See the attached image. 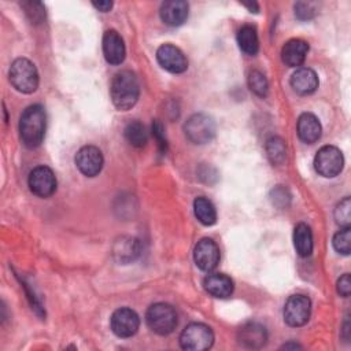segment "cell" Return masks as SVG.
<instances>
[{"mask_svg":"<svg viewBox=\"0 0 351 351\" xmlns=\"http://www.w3.org/2000/svg\"><path fill=\"white\" fill-rule=\"evenodd\" d=\"M308 52V44L300 38H292L285 43L281 51L282 62L289 67H299Z\"/></svg>","mask_w":351,"mask_h":351,"instance_id":"cell-19","label":"cell"},{"mask_svg":"<svg viewBox=\"0 0 351 351\" xmlns=\"http://www.w3.org/2000/svg\"><path fill=\"white\" fill-rule=\"evenodd\" d=\"M300 346H298V344H285L284 346V348H299Z\"/></svg>","mask_w":351,"mask_h":351,"instance_id":"cell-36","label":"cell"},{"mask_svg":"<svg viewBox=\"0 0 351 351\" xmlns=\"http://www.w3.org/2000/svg\"><path fill=\"white\" fill-rule=\"evenodd\" d=\"M27 184L36 196L48 197L56 189V177L49 167L37 166L30 171Z\"/></svg>","mask_w":351,"mask_h":351,"instance_id":"cell-10","label":"cell"},{"mask_svg":"<svg viewBox=\"0 0 351 351\" xmlns=\"http://www.w3.org/2000/svg\"><path fill=\"white\" fill-rule=\"evenodd\" d=\"M203 287L210 295H213L214 298H219V299L229 298L234 289L232 278L222 273H213V274L206 276V278L203 281Z\"/></svg>","mask_w":351,"mask_h":351,"instance_id":"cell-17","label":"cell"},{"mask_svg":"<svg viewBox=\"0 0 351 351\" xmlns=\"http://www.w3.org/2000/svg\"><path fill=\"white\" fill-rule=\"evenodd\" d=\"M293 245L300 256H308L313 252V233L306 223L296 225L293 230Z\"/></svg>","mask_w":351,"mask_h":351,"instance_id":"cell-22","label":"cell"},{"mask_svg":"<svg viewBox=\"0 0 351 351\" xmlns=\"http://www.w3.org/2000/svg\"><path fill=\"white\" fill-rule=\"evenodd\" d=\"M152 136L155 137V140L158 143L159 151L162 154H166V151H167V140H166V136H165L163 125L158 119L154 121V123H152Z\"/></svg>","mask_w":351,"mask_h":351,"instance_id":"cell-30","label":"cell"},{"mask_svg":"<svg viewBox=\"0 0 351 351\" xmlns=\"http://www.w3.org/2000/svg\"><path fill=\"white\" fill-rule=\"evenodd\" d=\"M214 343V333L210 326L193 322L184 328L180 335V346L186 351L208 350Z\"/></svg>","mask_w":351,"mask_h":351,"instance_id":"cell-5","label":"cell"},{"mask_svg":"<svg viewBox=\"0 0 351 351\" xmlns=\"http://www.w3.org/2000/svg\"><path fill=\"white\" fill-rule=\"evenodd\" d=\"M311 313V302L304 295H292L288 298L284 306V321L289 326H302L304 325Z\"/></svg>","mask_w":351,"mask_h":351,"instance_id":"cell-8","label":"cell"},{"mask_svg":"<svg viewBox=\"0 0 351 351\" xmlns=\"http://www.w3.org/2000/svg\"><path fill=\"white\" fill-rule=\"evenodd\" d=\"M121 252H117L121 255V261H123L125 258L129 261V259H133V256L137 254V250H136V243L134 240H128V241H122L121 243V248H119Z\"/></svg>","mask_w":351,"mask_h":351,"instance_id":"cell-32","label":"cell"},{"mask_svg":"<svg viewBox=\"0 0 351 351\" xmlns=\"http://www.w3.org/2000/svg\"><path fill=\"white\" fill-rule=\"evenodd\" d=\"M11 85L22 93H33L38 86V73L36 66L25 58L12 62L8 71Z\"/></svg>","mask_w":351,"mask_h":351,"instance_id":"cell-3","label":"cell"},{"mask_svg":"<svg viewBox=\"0 0 351 351\" xmlns=\"http://www.w3.org/2000/svg\"><path fill=\"white\" fill-rule=\"evenodd\" d=\"M266 329L258 322H248L239 330V341L248 348H261L266 344Z\"/></svg>","mask_w":351,"mask_h":351,"instance_id":"cell-18","label":"cell"},{"mask_svg":"<svg viewBox=\"0 0 351 351\" xmlns=\"http://www.w3.org/2000/svg\"><path fill=\"white\" fill-rule=\"evenodd\" d=\"M237 44L247 55H255L259 49V38L254 26L244 25L237 32Z\"/></svg>","mask_w":351,"mask_h":351,"instance_id":"cell-21","label":"cell"},{"mask_svg":"<svg viewBox=\"0 0 351 351\" xmlns=\"http://www.w3.org/2000/svg\"><path fill=\"white\" fill-rule=\"evenodd\" d=\"M193 211L199 222L206 226H211L217 221V211L214 204L204 196H199L193 202Z\"/></svg>","mask_w":351,"mask_h":351,"instance_id":"cell-23","label":"cell"},{"mask_svg":"<svg viewBox=\"0 0 351 351\" xmlns=\"http://www.w3.org/2000/svg\"><path fill=\"white\" fill-rule=\"evenodd\" d=\"M159 14L167 26H180L188 18V4L182 0H169L160 5Z\"/></svg>","mask_w":351,"mask_h":351,"instance_id":"cell-15","label":"cell"},{"mask_svg":"<svg viewBox=\"0 0 351 351\" xmlns=\"http://www.w3.org/2000/svg\"><path fill=\"white\" fill-rule=\"evenodd\" d=\"M110 326L118 337H130L138 330L140 318L134 310L121 307L112 313L110 318Z\"/></svg>","mask_w":351,"mask_h":351,"instance_id":"cell-9","label":"cell"},{"mask_svg":"<svg viewBox=\"0 0 351 351\" xmlns=\"http://www.w3.org/2000/svg\"><path fill=\"white\" fill-rule=\"evenodd\" d=\"M271 202L274 206H277L278 208H285L289 206V202H291V193L288 192L287 188L278 185L277 188H274L271 191Z\"/></svg>","mask_w":351,"mask_h":351,"instance_id":"cell-29","label":"cell"},{"mask_svg":"<svg viewBox=\"0 0 351 351\" xmlns=\"http://www.w3.org/2000/svg\"><path fill=\"white\" fill-rule=\"evenodd\" d=\"M158 63L167 71L180 74L188 69V60L184 52L173 44H163L156 51Z\"/></svg>","mask_w":351,"mask_h":351,"instance_id":"cell-12","label":"cell"},{"mask_svg":"<svg viewBox=\"0 0 351 351\" xmlns=\"http://www.w3.org/2000/svg\"><path fill=\"white\" fill-rule=\"evenodd\" d=\"M266 154L269 160L276 165L280 166L284 163L285 156H287V147H285V141L281 137L273 136L270 138H267L266 141Z\"/></svg>","mask_w":351,"mask_h":351,"instance_id":"cell-25","label":"cell"},{"mask_svg":"<svg viewBox=\"0 0 351 351\" xmlns=\"http://www.w3.org/2000/svg\"><path fill=\"white\" fill-rule=\"evenodd\" d=\"M337 292L343 298H348L350 296V292H351V278H350L348 273L343 274L339 278V281H337Z\"/></svg>","mask_w":351,"mask_h":351,"instance_id":"cell-33","label":"cell"},{"mask_svg":"<svg viewBox=\"0 0 351 351\" xmlns=\"http://www.w3.org/2000/svg\"><path fill=\"white\" fill-rule=\"evenodd\" d=\"M47 115L40 104L29 106L19 118V136L27 148L38 147L45 134Z\"/></svg>","mask_w":351,"mask_h":351,"instance_id":"cell-1","label":"cell"},{"mask_svg":"<svg viewBox=\"0 0 351 351\" xmlns=\"http://www.w3.org/2000/svg\"><path fill=\"white\" fill-rule=\"evenodd\" d=\"M351 203H350V197H344L335 208V219L336 222L341 226V228H347L350 226L351 222Z\"/></svg>","mask_w":351,"mask_h":351,"instance_id":"cell-28","label":"cell"},{"mask_svg":"<svg viewBox=\"0 0 351 351\" xmlns=\"http://www.w3.org/2000/svg\"><path fill=\"white\" fill-rule=\"evenodd\" d=\"M219 248L213 239L204 237L195 245L193 259L200 270L207 273L214 270L219 263Z\"/></svg>","mask_w":351,"mask_h":351,"instance_id":"cell-11","label":"cell"},{"mask_svg":"<svg viewBox=\"0 0 351 351\" xmlns=\"http://www.w3.org/2000/svg\"><path fill=\"white\" fill-rule=\"evenodd\" d=\"M103 53L110 64H121L125 60L126 49L122 37L115 30H107L103 36Z\"/></svg>","mask_w":351,"mask_h":351,"instance_id":"cell-14","label":"cell"},{"mask_svg":"<svg viewBox=\"0 0 351 351\" xmlns=\"http://www.w3.org/2000/svg\"><path fill=\"white\" fill-rule=\"evenodd\" d=\"M123 134L128 143L136 148L144 147L148 140V133L145 130V126L138 121L129 122L123 130Z\"/></svg>","mask_w":351,"mask_h":351,"instance_id":"cell-24","label":"cell"},{"mask_svg":"<svg viewBox=\"0 0 351 351\" xmlns=\"http://www.w3.org/2000/svg\"><path fill=\"white\" fill-rule=\"evenodd\" d=\"M92 4H93V7H95L96 10L101 11V12H107V11H110V10H111V7H112V3H111V1H108V0L93 1Z\"/></svg>","mask_w":351,"mask_h":351,"instance_id":"cell-34","label":"cell"},{"mask_svg":"<svg viewBox=\"0 0 351 351\" xmlns=\"http://www.w3.org/2000/svg\"><path fill=\"white\" fill-rule=\"evenodd\" d=\"M148 328L156 335H170L177 326V313L167 303H155L148 307L145 314Z\"/></svg>","mask_w":351,"mask_h":351,"instance_id":"cell-4","label":"cell"},{"mask_svg":"<svg viewBox=\"0 0 351 351\" xmlns=\"http://www.w3.org/2000/svg\"><path fill=\"white\" fill-rule=\"evenodd\" d=\"M344 166V158L339 148L333 145H325L318 149L314 158L315 171L326 178L336 177Z\"/></svg>","mask_w":351,"mask_h":351,"instance_id":"cell-7","label":"cell"},{"mask_svg":"<svg viewBox=\"0 0 351 351\" xmlns=\"http://www.w3.org/2000/svg\"><path fill=\"white\" fill-rule=\"evenodd\" d=\"M184 132L189 141L195 144H206L210 143L215 136V122L207 114H193L186 119Z\"/></svg>","mask_w":351,"mask_h":351,"instance_id":"cell-6","label":"cell"},{"mask_svg":"<svg viewBox=\"0 0 351 351\" xmlns=\"http://www.w3.org/2000/svg\"><path fill=\"white\" fill-rule=\"evenodd\" d=\"M291 86L299 95H310L318 88V77L314 70L300 67L292 74Z\"/></svg>","mask_w":351,"mask_h":351,"instance_id":"cell-20","label":"cell"},{"mask_svg":"<svg viewBox=\"0 0 351 351\" xmlns=\"http://www.w3.org/2000/svg\"><path fill=\"white\" fill-rule=\"evenodd\" d=\"M104 159L97 147L85 145L75 155V165L78 170L86 177H95L101 171Z\"/></svg>","mask_w":351,"mask_h":351,"instance_id":"cell-13","label":"cell"},{"mask_svg":"<svg viewBox=\"0 0 351 351\" xmlns=\"http://www.w3.org/2000/svg\"><path fill=\"white\" fill-rule=\"evenodd\" d=\"M333 247L341 255H348L351 252V229H350V226L343 228L333 236Z\"/></svg>","mask_w":351,"mask_h":351,"instance_id":"cell-27","label":"cell"},{"mask_svg":"<svg viewBox=\"0 0 351 351\" xmlns=\"http://www.w3.org/2000/svg\"><path fill=\"white\" fill-rule=\"evenodd\" d=\"M244 5H245L248 10H251V11L254 10V12H256V11H258V4H256V3H250V4H247V3H245Z\"/></svg>","mask_w":351,"mask_h":351,"instance_id":"cell-35","label":"cell"},{"mask_svg":"<svg viewBox=\"0 0 351 351\" xmlns=\"http://www.w3.org/2000/svg\"><path fill=\"white\" fill-rule=\"evenodd\" d=\"M248 86L256 96H261V97H265L269 90V82L265 74L261 73L259 70H252L248 74Z\"/></svg>","mask_w":351,"mask_h":351,"instance_id":"cell-26","label":"cell"},{"mask_svg":"<svg viewBox=\"0 0 351 351\" xmlns=\"http://www.w3.org/2000/svg\"><path fill=\"white\" fill-rule=\"evenodd\" d=\"M299 138L306 144H313L319 140L322 128L318 118L310 112H304L299 117L296 125Z\"/></svg>","mask_w":351,"mask_h":351,"instance_id":"cell-16","label":"cell"},{"mask_svg":"<svg viewBox=\"0 0 351 351\" xmlns=\"http://www.w3.org/2000/svg\"><path fill=\"white\" fill-rule=\"evenodd\" d=\"M110 95L114 106L118 110H130L137 103L140 95V85L136 74L130 70L117 73L110 85Z\"/></svg>","mask_w":351,"mask_h":351,"instance_id":"cell-2","label":"cell"},{"mask_svg":"<svg viewBox=\"0 0 351 351\" xmlns=\"http://www.w3.org/2000/svg\"><path fill=\"white\" fill-rule=\"evenodd\" d=\"M295 15L302 21L310 19L315 15V7L310 1H299L295 4Z\"/></svg>","mask_w":351,"mask_h":351,"instance_id":"cell-31","label":"cell"}]
</instances>
